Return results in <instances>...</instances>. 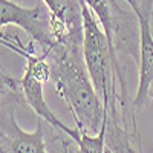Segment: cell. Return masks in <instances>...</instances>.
Segmentation results:
<instances>
[{
	"label": "cell",
	"mask_w": 153,
	"mask_h": 153,
	"mask_svg": "<svg viewBox=\"0 0 153 153\" xmlns=\"http://www.w3.org/2000/svg\"><path fill=\"white\" fill-rule=\"evenodd\" d=\"M57 94L66 101L80 132L98 133L104 123V104L89 76L83 42L68 40L55 43L48 51Z\"/></svg>",
	"instance_id": "6da1fadb"
},
{
	"label": "cell",
	"mask_w": 153,
	"mask_h": 153,
	"mask_svg": "<svg viewBox=\"0 0 153 153\" xmlns=\"http://www.w3.org/2000/svg\"><path fill=\"white\" fill-rule=\"evenodd\" d=\"M11 25L25 31L43 51H49L57 43L52 29V14L43 0L31 8L20 6L12 0H0V26L5 29Z\"/></svg>",
	"instance_id": "7a4b0ae2"
},
{
	"label": "cell",
	"mask_w": 153,
	"mask_h": 153,
	"mask_svg": "<svg viewBox=\"0 0 153 153\" xmlns=\"http://www.w3.org/2000/svg\"><path fill=\"white\" fill-rule=\"evenodd\" d=\"M14 104L11 101H2L0 117V152L2 153H45L48 146L45 143V126L42 118L37 120L34 132L22 130L16 117Z\"/></svg>",
	"instance_id": "3957f363"
},
{
	"label": "cell",
	"mask_w": 153,
	"mask_h": 153,
	"mask_svg": "<svg viewBox=\"0 0 153 153\" xmlns=\"http://www.w3.org/2000/svg\"><path fill=\"white\" fill-rule=\"evenodd\" d=\"M126 2L129 3L138 20L139 31V83L136 97L132 103L133 113H136V109H141L149 101V91L153 83V32L149 6L138 3V0H126Z\"/></svg>",
	"instance_id": "277c9868"
},
{
	"label": "cell",
	"mask_w": 153,
	"mask_h": 153,
	"mask_svg": "<svg viewBox=\"0 0 153 153\" xmlns=\"http://www.w3.org/2000/svg\"><path fill=\"white\" fill-rule=\"evenodd\" d=\"M22 80V89H23V95H25V101H26V106L37 115V118L45 120V123L51 127L57 129L58 132L65 133L68 138H71L75 143V146L80 143L81 138V132L78 130V127L71 129L68 127L63 121H60L55 113L51 110V107L48 106L46 100H45V94H43V83L40 80L34 78L32 75L23 72V75L20 76Z\"/></svg>",
	"instance_id": "5b68a950"
},
{
	"label": "cell",
	"mask_w": 153,
	"mask_h": 153,
	"mask_svg": "<svg viewBox=\"0 0 153 153\" xmlns=\"http://www.w3.org/2000/svg\"><path fill=\"white\" fill-rule=\"evenodd\" d=\"M43 2L48 5V8H49V9H54V8L61 2V0H43Z\"/></svg>",
	"instance_id": "8992f818"
},
{
	"label": "cell",
	"mask_w": 153,
	"mask_h": 153,
	"mask_svg": "<svg viewBox=\"0 0 153 153\" xmlns=\"http://www.w3.org/2000/svg\"><path fill=\"white\" fill-rule=\"evenodd\" d=\"M153 100V83H152V86H150V91H149V100Z\"/></svg>",
	"instance_id": "52a82bcc"
}]
</instances>
